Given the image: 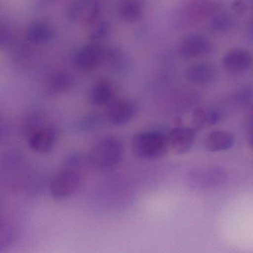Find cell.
<instances>
[{
  "mask_svg": "<svg viewBox=\"0 0 253 253\" xmlns=\"http://www.w3.org/2000/svg\"><path fill=\"white\" fill-rule=\"evenodd\" d=\"M134 155L144 161L161 159L170 150L168 134L160 130L137 131L131 138Z\"/></svg>",
  "mask_w": 253,
  "mask_h": 253,
  "instance_id": "cell-1",
  "label": "cell"
},
{
  "mask_svg": "<svg viewBox=\"0 0 253 253\" xmlns=\"http://www.w3.org/2000/svg\"><path fill=\"white\" fill-rule=\"evenodd\" d=\"M124 153L122 141L115 136L107 135L93 143L88 155L91 166L100 170H109L121 164Z\"/></svg>",
  "mask_w": 253,
  "mask_h": 253,
  "instance_id": "cell-2",
  "label": "cell"
},
{
  "mask_svg": "<svg viewBox=\"0 0 253 253\" xmlns=\"http://www.w3.org/2000/svg\"><path fill=\"white\" fill-rule=\"evenodd\" d=\"M82 181L81 171L63 168L50 181V195L56 200L67 199L79 190Z\"/></svg>",
  "mask_w": 253,
  "mask_h": 253,
  "instance_id": "cell-3",
  "label": "cell"
},
{
  "mask_svg": "<svg viewBox=\"0 0 253 253\" xmlns=\"http://www.w3.org/2000/svg\"><path fill=\"white\" fill-rule=\"evenodd\" d=\"M228 174L223 167H201L189 171L187 175L188 185L195 190L215 189L226 183Z\"/></svg>",
  "mask_w": 253,
  "mask_h": 253,
  "instance_id": "cell-4",
  "label": "cell"
},
{
  "mask_svg": "<svg viewBox=\"0 0 253 253\" xmlns=\"http://www.w3.org/2000/svg\"><path fill=\"white\" fill-rule=\"evenodd\" d=\"M59 138V131L54 126L38 128L30 133L27 143L33 152L47 154L55 147Z\"/></svg>",
  "mask_w": 253,
  "mask_h": 253,
  "instance_id": "cell-5",
  "label": "cell"
},
{
  "mask_svg": "<svg viewBox=\"0 0 253 253\" xmlns=\"http://www.w3.org/2000/svg\"><path fill=\"white\" fill-rule=\"evenodd\" d=\"M197 130L192 126H176L171 128L168 134L170 150L175 155H184L192 149L195 138Z\"/></svg>",
  "mask_w": 253,
  "mask_h": 253,
  "instance_id": "cell-6",
  "label": "cell"
},
{
  "mask_svg": "<svg viewBox=\"0 0 253 253\" xmlns=\"http://www.w3.org/2000/svg\"><path fill=\"white\" fill-rule=\"evenodd\" d=\"M211 49V42L204 35L192 33L182 41L180 53L185 58H195L209 54Z\"/></svg>",
  "mask_w": 253,
  "mask_h": 253,
  "instance_id": "cell-7",
  "label": "cell"
},
{
  "mask_svg": "<svg viewBox=\"0 0 253 253\" xmlns=\"http://www.w3.org/2000/svg\"><path fill=\"white\" fill-rule=\"evenodd\" d=\"M186 80L196 85L214 84L217 78V70L212 63L201 62L192 65L185 73Z\"/></svg>",
  "mask_w": 253,
  "mask_h": 253,
  "instance_id": "cell-8",
  "label": "cell"
},
{
  "mask_svg": "<svg viewBox=\"0 0 253 253\" xmlns=\"http://www.w3.org/2000/svg\"><path fill=\"white\" fill-rule=\"evenodd\" d=\"M137 109L132 102L121 100L109 106L106 117L109 124L121 126L128 124L135 116Z\"/></svg>",
  "mask_w": 253,
  "mask_h": 253,
  "instance_id": "cell-9",
  "label": "cell"
},
{
  "mask_svg": "<svg viewBox=\"0 0 253 253\" xmlns=\"http://www.w3.org/2000/svg\"><path fill=\"white\" fill-rule=\"evenodd\" d=\"M222 60L227 70L232 72H244L250 69L253 57L247 50L234 48L228 51Z\"/></svg>",
  "mask_w": 253,
  "mask_h": 253,
  "instance_id": "cell-10",
  "label": "cell"
},
{
  "mask_svg": "<svg viewBox=\"0 0 253 253\" xmlns=\"http://www.w3.org/2000/svg\"><path fill=\"white\" fill-rule=\"evenodd\" d=\"M235 137L230 131L226 130H214L210 131L205 140L204 147L210 152H223L233 146Z\"/></svg>",
  "mask_w": 253,
  "mask_h": 253,
  "instance_id": "cell-11",
  "label": "cell"
},
{
  "mask_svg": "<svg viewBox=\"0 0 253 253\" xmlns=\"http://www.w3.org/2000/svg\"><path fill=\"white\" fill-rule=\"evenodd\" d=\"M221 115L217 109L212 108H199L192 115V127L195 129H202L216 125L220 121Z\"/></svg>",
  "mask_w": 253,
  "mask_h": 253,
  "instance_id": "cell-12",
  "label": "cell"
},
{
  "mask_svg": "<svg viewBox=\"0 0 253 253\" xmlns=\"http://www.w3.org/2000/svg\"><path fill=\"white\" fill-rule=\"evenodd\" d=\"M103 124V116L98 113L86 114L77 120L75 129L79 133H88L95 131Z\"/></svg>",
  "mask_w": 253,
  "mask_h": 253,
  "instance_id": "cell-13",
  "label": "cell"
},
{
  "mask_svg": "<svg viewBox=\"0 0 253 253\" xmlns=\"http://www.w3.org/2000/svg\"><path fill=\"white\" fill-rule=\"evenodd\" d=\"M113 97L112 87L107 83H100L94 86L90 96L91 104L96 106H106Z\"/></svg>",
  "mask_w": 253,
  "mask_h": 253,
  "instance_id": "cell-14",
  "label": "cell"
},
{
  "mask_svg": "<svg viewBox=\"0 0 253 253\" xmlns=\"http://www.w3.org/2000/svg\"><path fill=\"white\" fill-rule=\"evenodd\" d=\"M87 164H90L88 154L74 152L66 156L63 160V168L81 171Z\"/></svg>",
  "mask_w": 253,
  "mask_h": 253,
  "instance_id": "cell-15",
  "label": "cell"
},
{
  "mask_svg": "<svg viewBox=\"0 0 253 253\" xmlns=\"http://www.w3.org/2000/svg\"><path fill=\"white\" fill-rule=\"evenodd\" d=\"M100 57V51L95 47H88L83 50L78 55L77 62L80 66L89 68L97 64Z\"/></svg>",
  "mask_w": 253,
  "mask_h": 253,
  "instance_id": "cell-16",
  "label": "cell"
},
{
  "mask_svg": "<svg viewBox=\"0 0 253 253\" xmlns=\"http://www.w3.org/2000/svg\"><path fill=\"white\" fill-rule=\"evenodd\" d=\"M233 26L232 17L226 13H216L210 20V27L215 32L228 30Z\"/></svg>",
  "mask_w": 253,
  "mask_h": 253,
  "instance_id": "cell-17",
  "label": "cell"
},
{
  "mask_svg": "<svg viewBox=\"0 0 253 253\" xmlns=\"http://www.w3.org/2000/svg\"><path fill=\"white\" fill-rule=\"evenodd\" d=\"M210 0H202L194 4L192 7L191 13L196 17H204V16L215 14L216 5L213 2H210Z\"/></svg>",
  "mask_w": 253,
  "mask_h": 253,
  "instance_id": "cell-18",
  "label": "cell"
},
{
  "mask_svg": "<svg viewBox=\"0 0 253 253\" xmlns=\"http://www.w3.org/2000/svg\"><path fill=\"white\" fill-rule=\"evenodd\" d=\"M16 239V233L12 226L10 225H4L2 223L1 226V233H0V247H8L11 243L14 242Z\"/></svg>",
  "mask_w": 253,
  "mask_h": 253,
  "instance_id": "cell-19",
  "label": "cell"
},
{
  "mask_svg": "<svg viewBox=\"0 0 253 253\" xmlns=\"http://www.w3.org/2000/svg\"><path fill=\"white\" fill-rule=\"evenodd\" d=\"M71 80L66 77H57L51 83V89L54 92L60 93L66 91L71 87Z\"/></svg>",
  "mask_w": 253,
  "mask_h": 253,
  "instance_id": "cell-20",
  "label": "cell"
},
{
  "mask_svg": "<svg viewBox=\"0 0 253 253\" xmlns=\"http://www.w3.org/2000/svg\"><path fill=\"white\" fill-rule=\"evenodd\" d=\"M49 31L45 26H35L29 31V38L34 41H43L49 37Z\"/></svg>",
  "mask_w": 253,
  "mask_h": 253,
  "instance_id": "cell-21",
  "label": "cell"
},
{
  "mask_svg": "<svg viewBox=\"0 0 253 253\" xmlns=\"http://www.w3.org/2000/svg\"><path fill=\"white\" fill-rule=\"evenodd\" d=\"M124 13L125 17L127 18H134L139 12V7L136 5L134 2H128L126 7H124Z\"/></svg>",
  "mask_w": 253,
  "mask_h": 253,
  "instance_id": "cell-22",
  "label": "cell"
},
{
  "mask_svg": "<svg viewBox=\"0 0 253 253\" xmlns=\"http://www.w3.org/2000/svg\"><path fill=\"white\" fill-rule=\"evenodd\" d=\"M249 145H250V148L253 149V131L250 134V138H249Z\"/></svg>",
  "mask_w": 253,
  "mask_h": 253,
  "instance_id": "cell-23",
  "label": "cell"
}]
</instances>
